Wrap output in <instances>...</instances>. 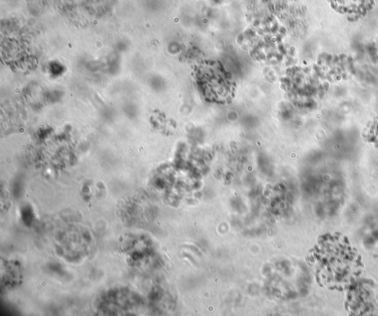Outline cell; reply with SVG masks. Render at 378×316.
Segmentation results:
<instances>
[{"label":"cell","mask_w":378,"mask_h":316,"mask_svg":"<svg viewBox=\"0 0 378 316\" xmlns=\"http://www.w3.org/2000/svg\"><path fill=\"white\" fill-rule=\"evenodd\" d=\"M6 278V282L2 283V285L7 283L8 286L12 287L16 286L20 283V267L14 263H8L7 266H6V274L2 276V279Z\"/></svg>","instance_id":"2"},{"label":"cell","mask_w":378,"mask_h":316,"mask_svg":"<svg viewBox=\"0 0 378 316\" xmlns=\"http://www.w3.org/2000/svg\"><path fill=\"white\" fill-rule=\"evenodd\" d=\"M139 297L126 290H114L104 295L99 308L106 314H131L139 308Z\"/></svg>","instance_id":"1"}]
</instances>
